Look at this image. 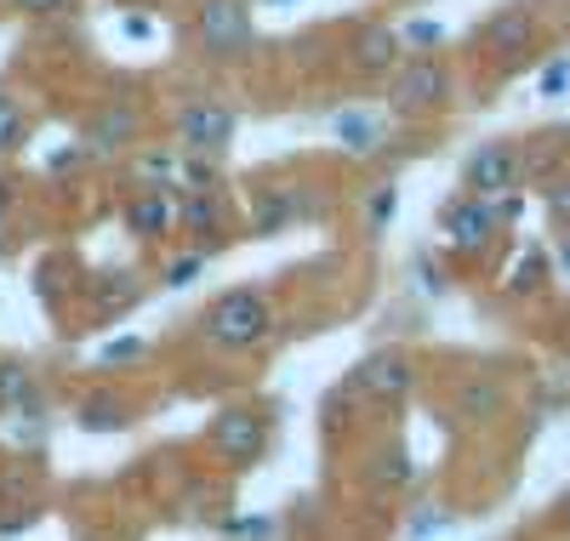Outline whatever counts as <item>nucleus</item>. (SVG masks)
<instances>
[{"label": "nucleus", "mask_w": 570, "mask_h": 541, "mask_svg": "<svg viewBox=\"0 0 570 541\" xmlns=\"http://www.w3.org/2000/svg\"><path fill=\"white\" fill-rule=\"evenodd\" d=\"M525 149V142H519ZM564 155V131H548V137H531V149H525V177L531 183H548L553 177V160Z\"/></svg>", "instance_id": "4be33fe9"}, {"label": "nucleus", "mask_w": 570, "mask_h": 541, "mask_svg": "<svg viewBox=\"0 0 570 541\" xmlns=\"http://www.w3.org/2000/svg\"><path fill=\"white\" fill-rule=\"evenodd\" d=\"M525 183V149L513 137H491L462 160V188L480 194V200H497V194H513Z\"/></svg>", "instance_id": "0eeeda50"}, {"label": "nucleus", "mask_w": 570, "mask_h": 541, "mask_svg": "<svg viewBox=\"0 0 570 541\" xmlns=\"http://www.w3.org/2000/svg\"><path fill=\"white\" fill-rule=\"evenodd\" d=\"M206 263H212V252H206V245H195V252H183V257H166L160 279H166L171 291H188V285L206 274Z\"/></svg>", "instance_id": "b1692460"}, {"label": "nucleus", "mask_w": 570, "mask_h": 541, "mask_svg": "<svg viewBox=\"0 0 570 541\" xmlns=\"http://www.w3.org/2000/svg\"><path fill=\"white\" fill-rule=\"evenodd\" d=\"M234 131H240V115H234L223 97H195V104H183L177 120H171V137L183 155H200V160H223Z\"/></svg>", "instance_id": "20e7f679"}, {"label": "nucleus", "mask_w": 570, "mask_h": 541, "mask_svg": "<svg viewBox=\"0 0 570 541\" xmlns=\"http://www.w3.org/2000/svg\"><path fill=\"white\" fill-rule=\"evenodd\" d=\"M400 52H405V46H400V29H383V23H376V29H365V35L354 40V69H360V75H389V69L400 63Z\"/></svg>", "instance_id": "2eb2a0df"}, {"label": "nucleus", "mask_w": 570, "mask_h": 541, "mask_svg": "<svg viewBox=\"0 0 570 541\" xmlns=\"http://www.w3.org/2000/svg\"><path fill=\"white\" fill-rule=\"evenodd\" d=\"M440 228H445V239H451V252H462V257H480L485 245L497 239V228H502V217H497V200H480V194H451V200L440 206Z\"/></svg>", "instance_id": "6e6552de"}, {"label": "nucleus", "mask_w": 570, "mask_h": 541, "mask_svg": "<svg viewBox=\"0 0 570 541\" xmlns=\"http://www.w3.org/2000/svg\"><path fill=\"white\" fill-rule=\"evenodd\" d=\"M137 131H142V109L126 104V97H115V104H104L86 120V155H120Z\"/></svg>", "instance_id": "ddd939ff"}, {"label": "nucleus", "mask_w": 570, "mask_h": 541, "mask_svg": "<svg viewBox=\"0 0 570 541\" xmlns=\"http://www.w3.org/2000/svg\"><path fill=\"white\" fill-rule=\"evenodd\" d=\"M7 217H12V183H0V252H7Z\"/></svg>", "instance_id": "473e14b6"}, {"label": "nucleus", "mask_w": 570, "mask_h": 541, "mask_svg": "<svg viewBox=\"0 0 570 541\" xmlns=\"http://www.w3.org/2000/svg\"><path fill=\"white\" fill-rule=\"evenodd\" d=\"M564 86H570V58L548 63V69H542V80H537V91H542V97H564Z\"/></svg>", "instance_id": "c85d7f7f"}, {"label": "nucleus", "mask_w": 570, "mask_h": 541, "mask_svg": "<svg viewBox=\"0 0 570 541\" xmlns=\"http://www.w3.org/2000/svg\"><path fill=\"white\" fill-rule=\"evenodd\" d=\"M12 12H29V18H63L75 12V0H7Z\"/></svg>", "instance_id": "cd10ccee"}, {"label": "nucleus", "mask_w": 570, "mask_h": 541, "mask_svg": "<svg viewBox=\"0 0 570 541\" xmlns=\"http://www.w3.org/2000/svg\"><path fill=\"white\" fill-rule=\"evenodd\" d=\"M548 217L570 228V171L564 177H548Z\"/></svg>", "instance_id": "bb28decb"}, {"label": "nucleus", "mask_w": 570, "mask_h": 541, "mask_svg": "<svg viewBox=\"0 0 570 541\" xmlns=\"http://www.w3.org/2000/svg\"><path fill=\"white\" fill-rule=\"evenodd\" d=\"M177 228L195 234L206 252H212V245H223V234H228L223 194H217V188H177Z\"/></svg>", "instance_id": "f8f14e48"}, {"label": "nucleus", "mask_w": 570, "mask_h": 541, "mask_svg": "<svg viewBox=\"0 0 570 541\" xmlns=\"http://www.w3.org/2000/svg\"><path fill=\"white\" fill-rule=\"evenodd\" d=\"M195 40L212 63H246L257 29H252V0H206L195 12Z\"/></svg>", "instance_id": "7ed1b4c3"}, {"label": "nucleus", "mask_w": 570, "mask_h": 541, "mask_svg": "<svg viewBox=\"0 0 570 541\" xmlns=\"http://www.w3.org/2000/svg\"><path fill=\"white\" fill-rule=\"evenodd\" d=\"M456 416H462V422H473V427L497 422V416H502V387H497L491 376H468V382H462V393H456Z\"/></svg>", "instance_id": "f3484780"}, {"label": "nucleus", "mask_w": 570, "mask_h": 541, "mask_svg": "<svg viewBox=\"0 0 570 541\" xmlns=\"http://www.w3.org/2000/svg\"><path fill=\"white\" fill-rule=\"evenodd\" d=\"M257 7H297V0H257Z\"/></svg>", "instance_id": "72a5a7b5"}, {"label": "nucleus", "mask_w": 570, "mask_h": 541, "mask_svg": "<svg viewBox=\"0 0 570 541\" xmlns=\"http://www.w3.org/2000/svg\"><path fill=\"white\" fill-rule=\"evenodd\" d=\"M542 279H548V257L542 252H525V257H519V268H513V279H508V291H513V297H531Z\"/></svg>", "instance_id": "a878e982"}, {"label": "nucleus", "mask_w": 570, "mask_h": 541, "mask_svg": "<svg viewBox=\"0 0 570 541\" xmlns=\"http://www.w3.org/2000/svg\"><path fill=\"white\" fill-rule=\"evenodd\" d=\"M394 212H400V183H376L371 200H365V228H371V239L389 234V217H394Z\"/></svg>", "instance_id": "393cba45"}, {"label": "nucleus", "mask_w": 570, "mask_h": 541, "mask_svg": "<svg viewBox=\"0 0 570 541\" xmlns=\"http://www.w3.org/2000/svg\"><path fill=\"white\" fill-rule=\"evenodd\" d=\"M75 422H80V433H120L131 422V405L120 400V393L98 387V393H86V400H80Z\"/></svg>", "instance_id": "dca6fc26"}, {"label": "nucleus", "mask_w": 570, "mask_h": 541, "mask_svg": "<svg viewBox=\"0 0 570 541\" xmlns=\"http://www.w3.org/2000/svg\"><path fill=\"white\" fill-rule=\"evenodd\" d=\"M564 268H570V239H564Z\"/></svg>", "instance_id": "f704fd0d"}, {"label": "nucleus", "mask_w": 570, "mask_h": 541, "mask_svg": "<svg viewBox=\"0 0 570 541\" xmlns=\"http://www.w3.org/2000/svg\"><path fill=\"white\" fill-rule=\"evenodd\" d=\"M416 285L428 291V297H445V285H451V279L434 268V257H416Z\"/></svg>", "instance_id": "c756f323"}, {"label": "nucleus", "mask_w": 570, "mask_h": 541, "mask_svg": "<svg viewBox=\"0 0 570 541\" xmlns=\"http://www.w3.org/2000/svg\"><path fill=\"white\" fill-rule=\"evenodd\" d=\"M200 331H206L212 348L246 354V348H257V342L274 331V303L263 297L257 285H228L223 297L200 314Z\"/></svg>", "instance_id": "f257e3e1"}, {"label": "nucleus", "mask_w": 570, "mask_h": 541, "mask_svg": "<svg viewBox=\"0 0 570 541\" xmlns=\"http://www.w3.org/2000/svg\"><path fill=\"white\" fill-rule=\"evenodd\" d=\"M365 479H371L376 490H405V484L416 479V462H411V451H405V445H383V451L371 456Z\"/></svg>", "instance_id": "6ab92c4d"}, {"label": "nucleus", "mask_w": 570, "mask_h": 541, "mask_svg": "<svg viewBox=\"0 0 570 541\" xmlns=\"http://www.w3.org/2000/svg\"><path fill=\"white\" fill-rule=\"evenodd\" d=\"M451 97H456V75L434 52H428V58H400L389 69V109L400 120L440 115V109H451Z\"/></svg>", "instance_id": "f03ea898"}, {"label": "nucleus", "mask_w": 570, "mask_h": 541, "mask_svg": "<svg viewBox=\"0 0 570 541\" xmlns=\"http://www.w3.org/2000/svg\"><path fill=\"white\" fill-rule=\"evenodd\" d=\"M400 46H405V58L440 52V46H445V23H434V18H411V23H400Z\"/></svg>", "instance_id": "5701e85b"}, {"label": "nucleus", "mask_w": 570, "mask_h": 541, "mask_svg": "<svg viewBox=\"0 0 570 541\" xmlns=\"http://www.w3.org/2000/svg\"><path fill=\"white\" fill-rule=\"evenodd\" d=\"M120 360H142V342L137 336H115L104 348V365H120Z\"/></svg>", "instance_id": "7c9ffc66"}, {"label": "nucleus", "mask_w": 570, "mask_h": 541, "mask_svg": "<svg viewBox=\"0 0 570 541\" xmlns=\"http://www.w3.org/2000/svg\"><path fill=\"white\" fill-rule=\"evenodd\" d=\"M206 439H212V451H217L228 468H240V473L268 456V422H263V411H252V405H223V411L212 416Z\"/></svg>", "instance_id": "423d86ee"}, {"label": "nucleus", "mask_w": 570, "mask_h": 541, "mask_svg": "<svg viewBox=\"0 0 570 541\" xmlns=\"http://www.w3.org/2000/svg\"><path fill=\"white\" fill-rule=\"evenodd\" d=\"M137 297H142L137 274H120V268H109V274H91V279H86V303L98 308V319H115V314L137 308Z\"/></svg>", "instance_id": "4468645a"}, {"label": "nucleus", "mask_w": 570, "mask_h": 541, "mask_svg": "<svg viewBox=\"0 0 570 541\" xmlns=\"http://www.w3.org/2000/svg\"><path fill=\"white\" fill-rule=\"evenodd\" d=\"M537 12L531 7H502V12H491L485 23H480V46L485 52H497V58H525L531 46H537Z\"/></svg>", "instance_id": "9b49d317"}, {"label": "nucleus", "mask_w": 570, "mask_h": 541, "mask_svg": "<svg viewBox=\"0 0 570 541\" xmlns=\"http://www.w3.org/2000/svg\"><path fill=\"white\" fill-rule=\"evenodd\" d=\"M0 411H40V393H35V376L23 360H0Z\"/></svg>", "instance_id": "a211bd4d"}, {"label": "nucleus", "mask_w": 570, "mask_h": 541, "mask_svg": "<svg viewBox=\"0 0 570 541\" xmlns=\"http://www.w3.org/2000/svg\"><path fill=\"white\" fill-rule=\"evenodd\" d=\"M120 228L142 245H155L177 228V188H149L142 183L137 194H126V206H120Z\"/></svg>", "instance_id": "1a4fd4ad"}, {"label": "nucleus", "mask_w": 570, "mask_h": 541, "mask_svg": "<svg viewBox=\"0 0 570 541\" xmlns=\"http://www.w3.org/2000/svg\"><path fill=\"white\" fill-rule=\"evenodd\" d=\"M120 35H131V40H149V35H155V23L142 18V12H131V18H120Z\"/></svg>", "instance_id": "2f4dec72"}, {"label": "nucleus", "mask_w": 570, "mask_h": 541, "mask_svg": "<svg viewBox=\"0 0 570 541\" xmlns=\"http://www.w3.org/2000/svg\"><path fill=\"white\" fill-rule=\"evenodd\" d=\"M343 387H348V400L405 405V400H411V387H416V360L400 354V348H376V354H365V360L343 376Z\"/></svg>", "instance_id": "39448f33"}, {"label": "nucleus", "mask_w": 570, "mask_h": 541, "mask_svg": "<svg viewBox=\"0 0 570 541\" xmlns=\"http://www.w3.org/2000/svg\"><path fill=\"white\" fill-rule=\"evenodd\" d=\"M297 217H308V194H303V183H263V188L252 194V234L274 239V234L292 228Z\"/></svg>", "instance_id": "9d476101"}, {"label": "nucleus", "mask_w": 570, "mask_h": 541, "mask_svg": "<svg viewBox=\"0 0 570 541\" xmlns=\"http://www.w3.org/2000/svg\"><path fill=\"white\" fill-rule=\"evenodd\" d=\"M23 137H29V115H23L18 97L0 86V160H12L23 149Z\"/></svg>", "instance_id": "412c9836"}, {"label": "nucleus", "mask_w": 570, "mask_h": 541, "mask_svg": "<svg viewBox=\"0 0 570 541\" xmlns=\"http://www.w3.org/2000/svg\"><path fill=\"white\" fill-rule=\"evenodd\" d=\"M337 142L348 155H376V149H383V126H376L365 109H343L337 115Z\"/></svg>", "instance_id": "aec40b11"}]
</instances>
